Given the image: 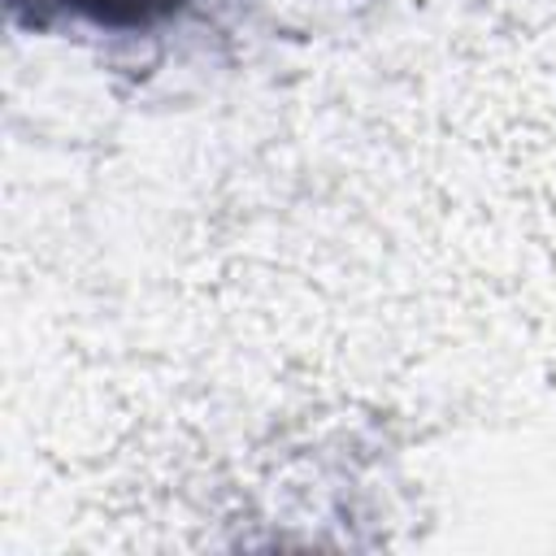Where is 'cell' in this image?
Here are the masks:
<instances>
[{
  "instance_id": "obj_1",
  "label": "cell",
  "mask_w": 556,
  "mask_h": 556,
  "mask_svg": "<svg viewBox=\"0 0 556 556\" xmlns=\"http://www.w3.org/2000/svg\"><path fill=\"white\" fill-rule=\"evenodd\" d=\"M35 4H52V9H65V13L83 17V22H96V26H109V30H126V26H148V22L165 17L182 0H35Z\"/></svg>"
}]
</instances>
